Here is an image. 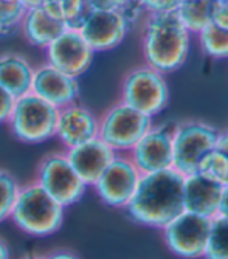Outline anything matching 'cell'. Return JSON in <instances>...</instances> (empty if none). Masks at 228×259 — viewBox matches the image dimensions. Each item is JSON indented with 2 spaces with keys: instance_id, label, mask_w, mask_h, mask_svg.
<instances>
[{
  "instance_id": "cell-16",
  "label": "cell",
  "mask_w": 228,
  "mask_h": 259,
  "mask_svg": "<svg viewBox=\"0 0 228 259\" xmlns=\"http://www.w3.org/2000/svg\"><path fill=\"white\" fill-rule=\"evenodd\" d=\"M65 155L81 180L88 188H92V185L115 157V152L97 137L79 146L67 149Z\"/></svg>"
},
{
  "instance_id": "cell-21",
  "label": "cell",
  "mask_w": 228,
  "mask_h": 259,
  "mask_svg": "<svg viewBox=\"0 0 228 259\" xmlns=\"http://www.w3.org/2000/svg\"><path fill=\"white\" fill-rule=\"evenodd\" d=\"M42 8L65 28H78L85 16V0H43Z\"/></svg>"
},
{
  "instance_id": "cell-3",
  "label": "cell",
  "mask_w": 228,
  "mask_h": 259,
  "mask_svg": "<svg viewBox=\"0 0 228 259\" xmlns=\"http://www.w3.org/2000/svg\"><path fill=\"white\" fill-rule=\"evenodd\" d=\"M65 208L39 186L37 182L20 185L10 219L33 238H49L64 225Z\"/></svg>"
},
{
  "instance_id": "cell-24",
  "label": "cell",
  "mask_w": 228,
  "mask_h": 259,
  "mask_svg": "<svg viewBox=\"0 0 228 259\" xmlns=\"http://www.w3.org/2000/svg\"><path fill=\"white\" fill-rule=\"evenodd\" d=\"M197 172H200L202 176L208 177L220 185L228 183V158H226V155L222 151H219L217 148H214L213 151H210L202 158V161L199 163Z\"/></svg>"
},
{
  "instance_id": "cell-33",
  "label": "cell",
  "mask_w": 228,
  "mask_h": 259,
  "mask_svg": "<svg viewBox=\"0 0 228 259\" xmlns=\"http://www.w3.org/2000/svg\"><path fill=\"white\" fill-rule=\"evenodd\" d=\"M216 148H217L219 151H222V152L226 155V158H228V129H226V131H220V132H219Z\"/></svg>"
},
{
  "instance_id": "cell-22",
  "label": "cell",
  "mask_w": 228,
  "mask_h": 259,
  "mask_svg": "<svg viewBox=\"0 0 228 259\" xmlns=\"http://www.w3.org/2000/svg\"><path fill=\"white\" fill-rule=\"evenodd\" d=\"M197 40L203 55L213 59H228V30L210 23L197 34Z\"/></svg>"
},
{
  "instance_id": "cell-4",
  "label": "cell",
  "mask_w": 228,
  "mask_h": 259,
  "mask_svg": "<svg viewBox=\"0 0 228 259\" xmlns=\"http://www.w3.org/2000/svg\"><path fill=\"white\" fill-rule=\"evenodd\" d=\"M120 101L154 120L169 106V85L165 75L146 64L129 70L121 82Z\"/></svg>"
},
{
  "instance_id": "cell-5",
  "label": "cell",
  "mask_w": 228,
  "mask_h": 259,
  "mask_svg": "<svg viewBox=\"0 0 228 259\" xmlns=\"http://www.w3.org/2000/svg\"><path fill=\"white\" fill-rule=\"evenodd\" d=\"M58 113L56 107L30 92L16 98L7 124L14 138L22 143L40 145L55 138Z\"/></svg>"
},
{
  "instance_id": "cell-1",
  "label": "cell",
  "mask_w": 228,
  "mask_h": 259,
  "mask_svg": "<svg viewBox=\"0 0 228 259\" xmlns=\"http://www.w3.org/2000/svg\"><path fill=\"white\" fill-rule=\"evenodd\" d=\"M184 211V176L172 168L142 174L126 206L133 222L154 230L165 228Z\"/></svg>"
},
{
  "instance_id": "cell-11",
  "label": "cell",
  "mask_w": 228,
  "mask_h": 259,
  "mask_svg": "<svg viewBox=\"0 0 228 259\" xmlns=\"http://www.w3.org/2000/svg\"><path fill=\"white\" fill-rule=\"evenodd\" d=\"M130 20L121 11L88 10L76 28L94 53H104L123 44Z\"/></svg>"
},
{
  "instance_id": "cell-10",
  "label": "cell",
  "mask_w": 228,
  "mask_h": 259,
  "mask_svg": "<svg viewBox=\"0 0 228 259\" xmlns=\"http://www.w3.org/2000/svg\"><path fill=\"white\" fill-rule=\"evenodd\" d=\"M140 177L142 172L127 154H115L92 188L106 206L126 209L139 186Z\"/></svg>"
},
{
  "instance_id": "cell-30",
  "label": "cell",
  "mask_w": 228,
  "mask_h": 259,
  "mask_svg": "<svg viewBox=\"0 0 228 259\" xmlns=\"http://www.w3.org/2000/svg\"><path fill=\"white\" fill-rule=\"evenodd\" d=\"M213 23L219 28L228 30V0L216 2L214 14H213Z\"/></svg>"
},
{
  "instance_id": "cell-32",
  "label": "cell",
  "mask_w": 228,
  "mask_h": 259,
  "mask_svg": "<svg viewBox=\"0 0 228 259\" xmlns=\"http://www.w3.org/2000/svg\"><path fill=\"white\" fill-rule=\"evenodd\" d=\"M42 257L43 259H79V256H76L75 253L68 251V250H56V251H52Z\"/></svg>"
},
{
  "instance_id": "cell-19",
  "label": "cell",
  "mask_w": 228,
  "mask_h": 259,
  "mask_svg": "<svg viewBox=\"0 0 228 259\" xmlns=\"http://www.w3.org/2000/svg\"><path fill=\"white\" fill-rule=\"evenodd\" d=\"M20 30L30 45L45 50L65 30V27L53 19L42 7H37L27 10L24 20L20 23Z\"/></svg>"
},
{
  "instance_id": "cell-23",
  "label": "cell",
  "mask_w": 228,
  "mask_h": 259,
  "mask_svg": "<svg viewBox=\"0 0 228 259\" xmlns=\"http://www.w3.org/2000/svg\"><path fill=\"white\" fill-rule=\"evenodd\" d=\"M203 259H228V219L214 218Z\"/></svg>"
},
{
  "instance_id": "cell-20",
  "label": "cell",
  "mask_w": 228,
  "mask_h": 259,
  "mask_svg": "<svg viewBox=\"0 0 228 259\" xmlns=\"http://www.w3.org/2000/svg\"><path fill=\"white\" fill-rule=\"evenodd\" d=\"M216 0H184L175 7V14L190 34H199L213 23Z\"/></svg>"
},
{
  "instance_id": "cell-7",
  "label": "cell",
  "mask_w": 228,
  "mask_h": 259,
  "mask_svg": "<svg viewBox=\"0 0 228 259\" xmlns=\"http://www.w3.org/2000/svg\"><path fill=\"white\" fill-rule=\"evenodd\" d=\"M152 124V118L118 101L100 116L98 138L115 154H129Z\"/></svg>"
},
{
  "instance_id": "cell-15",
  "label": "cell",
  "mask_w": 228,
  "mask_h": 259,
  "mask_svg": "<svg viewBox=\"0 0 228 259\" xmlns=\"http://www.w3.org/2000/svg\"><path fill=\"white\" fill-rule=\"evenodd\" d=\"M31 93L47 101L58 110L78 103L79 82L76 78L68 76L49 64L34 67Z\"/></svg>"
},
{
  "instance_id": "cell-14",
  "label": "cell",
  "mask_w": 228,
  "mask_h": 259,
  "mask_svg": "<svg viewBox=\"0 0 228 259\" xmlns=\"http://www.w3.org/2000/svg\"><path fill=\"white\" fill-rule=\"evenodd\" d=\"M100 116L87 106L73 103L59 110L55 138L64 146V151L79 146L98 137Z\"/></svg>"
},
{
  "instance_id": "cell-37",
  "label": "cell",
  "mask_w": 228,
  "mask_h": 259,
  "mask_svg": "<svg viewBox=\"0 0 228 259\" xmlns=\"http://www.w3.org/2000/svg\"><path fill=\"white\" fill-rule=\"evenodd\" d=\"M11 2H20V0H11Z\"/></svg>"
},
{
  "instance_id": "cell-31",
  "label": "cell",
  "mask_w": 228,
  "mask_h": 259,
  "mask_svg": "<svg viewBox=\"0 0 228 259\" xmlns=\"http://www.w3.org/2000/svg\"><path fill=\"white\" fill-rule=\"evenodd\" d=\"M217 216L228 219V183L222 185V194H220L219 214H217Z\"/></svg>"
},
{
  "instance_id": "cell-26",
  "label": "cell",
  "mask_w": 228,
  "mask_h": 259,
  "mask_svg": "<svg viewBox=\"0 0 228 259\" xmlns=\"http://www.w3.org/2000/svg\"><path fill=\"white\" fill-rule=\"evenodd\" d=\"M27 8L22 2L0 0V36H10L20 28Z\"/></svg>"
},
{
  "instance_id": "cell-8",
  "label": "cell",
  "mask_w": 228,
  "mask_h": 259,
  "mask_svg": "<svg viewBox=\"0 0 228 259\" xmlns=\"http://www.w3.org/2000/svg\"><path fill=\"white\" fill-rule=\"evenodd\" d=\"M34 182L64 208L81 202L88 190V186L75 172L65 151L45 155L37 166Z\"/></svg>"
},
{
  "instance_id": "cell-34",
  "label": "cell",
  "mask_w": 228,
  "mask_h": 259,
  "mask_svg": "<svg viewBox=\"0 0 228 259\" xmlns=\"http://www.w3.org/2000/svg\"><path fill=\"white\" fill-rule=\"evenodd\" d=\"M0 259H11L10 247L4 239H0Z\"/></svg>"
},
{
  "instance_id": "cell-36",
  "label": "cell",
  "mask_w": 228,
  "mask_h": 259,
  "mask_svg": "<svg viewBox=\"0 0 228 259\" xmlns=\"http://www.w3.org/2000/svg\"><path fill=\"white\" fill-rule=\"evenodd\" d=\"M22 259H43L42 256H36V254H28L25 257H22Z\"/></svg>"
},
{
  "instance_id": "cell-27",
  "label": "cell",
  "mask_w": 228,
  "mask_h": 259,
  "mask_svg": "<svg viewBox=\"0 0 228 259\" xmlns=\"http://www.w3.org/2000/svg\"><path fill=\"white\" fill-rule=\"evenodd\" d=\"M85 5H87V10L127 13L136 4L133 2V0H85Z\"/></svg>"
},
{
  "instance_id": "cell-17",
  "label": "cell",
  "mask_w": 228,
  "mask_h": 259,
  "mask_svg": "<svg viewBox=\"0 0 228 259\" xmlns=\"http://www.w3.org/2000/svg\"><path fill=\"white\" fill-rule=\"evenodd\" d=\"M220 194L222 185L200 172L184 176V208L188 213L208 219L217 218Z\"/></svg>"
},
{
  "instance_id": "cell-13",
  "label": "cell",
  "mask_w": 228,
  "mask_h": 259,
  "mask_svg": "<svg viewBox=\"0 0 228 259\" xmlns=\"http://www.w3.org/2000/svg\"><path fill=\"white\" fill-rule=\"evenodd\" d=\"M172 129L174 123H154L127 154L142 174L172 168Z\"/></svg>"
},
{
  "instance_id": "cell-38",
  "label": "cell",
  "mask_w": 228,
  "mask_h": 259,
  "mask_svg": "<svg viewBox=\"0 0 228 259\" xmlns=\"http://www.w3.org/2000/svg\"><path fill=\"white\" fill-rule=\"evenodd\" d=\"M216 2H222V0H216Z\"/></svg>"
},
{
  "instance_id": "cell-6",
  "label": "cell",
  "mask_w": 228,
  "mask_h": 259,
  "mask_svg": "<svg viewBox=\"0 0 228 259\" xmlns=\"http://www.w3.org/2000/svg\"><path fill=\"white\" fill-rule=\"evenodd\" d=\"M219 129L200 120L174 123L172 129V169L181 176L197 172L199 163L216 148Z\"/></svg>"
},
{
  "instance_id": "cell-25",
  "label": "cell",
  "mask_w": 228,
  "mask_h": 259,
  "mask_svg": "<svg viewBox=\"0 0 228 259\" xmlns=\"http://www.w3.org/2000/svg\"><path fill=\"white\" fill-rule=\"evenodd\" d=\"M19 190L17 179L11 172L0 169V224L10 219Z\"/></svg>"
},
{
  "instance_id": "cell-39",
  "label": "cell",
  "mask_w": 228,
  "mask_h": 259,
  "mask_svg": "<svg viewBox=\"0 0 228 259\" xmlns=\"http://www.w3.org/2000/svg\"><path fill=\"white\" fill-rule=\"evenodd\" d=\"M178 2H184V0H178Z\"/></svg>"
},
{
  "instance_id": "cell-29",
  "label": "cell",
  "mask_w": 228,
  "mask_h": 259,
  "mask_svg": "<svg viewBox=\"0 0 228 259\" xmlns=\"http://www.w3.org/2000/svg\"><path fill=\"white\" fill-rule=\"evenodd\" d=\"M14 101H16V98L11 97L10 93L0 85V124L8 121L10 113H11L13 106H14Z\"/></svg>"
},
{
  "instance_id": "cell-18",
  "label": "cell",
  "mask_w": 228,
  "mask_h": 259,
  "mask_svg": "<svg viewBox=\"0 0 228 259\" xmlns=\"http://www.w3.org/2000/svg\"><path fill=\"white\" fill-rule=\"evenodd\" d=\"M34 67L19 53L0 55V85L11 97L19 98L31 92Z\"/></svg>"
},
{
  "instance_id": "cell-28",
  "label": "cell",
  "mask_w": 228,
  "mask_h": 259,
  "mask_svg": "<svg viewBox=\"0 0 228 259\" xmlns=\"http://www.w3.org/2000/svg\"><path fill=\"white\" fill-rule=\"evenodd\" d=\"M139 5V8L146 14L154 13H163V11H172L175 10L178 0H133Z\"/></svg>"
},
{
  "instance_id": "cell-12",
  "label": "cell",
  "mask_w": 228,
  "mask_h": 259,
  "mask_svg": "<svg viewBox=\"0 0 228 259\" xmlns=\"http://www.w3.org/2000/svg\"><path fill=\"white\" fill-rule=\"evenodd\" d=\"M94 56V50L76 28H65L45 49V64L76 79L88 72Z\"/></svg>"
},
{
  "instance_id": "cell-9",
  "label": "cell",
  "mask_w": 228,
  "mask_h": 259,
  "mask_svg": "<svg viewBox=\"0 0 228 259\" xmlns=\"http://www.w3.org/2000/svg\"><path fill=\"white\" fill-rule=\"evenodd\" d=\"M211 221L213 219L184 211L162 228V238L166 248L180 259H203Z\"/></svg>"
},
{
  "instance_id": "cell-2",
  "label": "cell",
  "mask_w": 228,
  "mask_h": 259,
  "mask_svg": "<svg viewBox=\"0 0 228 259\" xmlns=\"http://www.w3.org/2000/svg\"><path fill=\"white\" fill-rule=\"evenodd\" d=\"M191 34L175 11L146 14L142 36L145 64L163 75L174 73L187 62Z\"/></svg>"
},
{
  "instance_id": "cell-35",
  "label": "cell",
  "mask_w": 228,
  "mask_h": 259,
  "mask_svg": "<svg viewBox=\"0 0 228 259\" xmlns=\"http://www.w3.org/2000/svg\"><path fill=\"white\" fill-rule=\"evenodd\" d=\"M20 2L24 4V7H25L27 10H30V8H37V7H42L43 0H20Z\"/></svg>"
}]
</instances>
